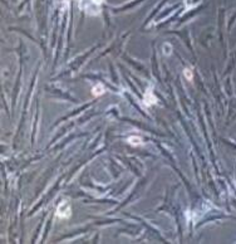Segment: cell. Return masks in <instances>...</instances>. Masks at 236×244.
<instances>
[{"mask_svg":"<svg viewBox=\"0 0 236 244\" xmlns=\"http://www.w3.org/2000/svg\"><path fill=\"white\" fill-rule=\"evenodd\" d=\"M64 205H63V201L59 204L58 206V210H57V217L59 218H68L70 215V208H69V204L65 206V209H63Z\"/></svg>","mask_w":236,"mask_h":244,"instance_id":"cell-1","label":"cell"},{"mask_svg":"<svg viewBox=\"0 0 236 244\" xmlns=\"http://www.w3.org/2000/svg\"><path fill=\"white\" fill-rule=\"evenodd\" d=\"M104 91H106V88H104V86L102 83H98L96 87H93V89H92V94L93 96H96V97H99V96H102V94L104 93Z\"/></svg>","mask_w":236,"mask_h":244,"instance_id":"cell-2","label":"cell"},{"mask_svg":"<svg viewBox=\"0 0 236 244\" xmlns=\"http://www.w3.org/2000/svg\"><path fill=\"white\" fill-rule=\"evenodd\" d=\"M128 142L133 146H139V145H142V139L139 136H131V137H128Z\"/></svg>","mask_w":236,"mask_h":244,"instance_id":"cell-4","label":"cell"},{"mask_svg":"<svg viewBox=\"0 0 236 244\" xmlns=\"http://www.w3.org/2000/svg\"><path fill=\"white\" fill-rule=\"evenodd\" d=\"M92 2H94V3H97V4H100L103 0H92Z\"/></svg>","mask_w":236,"mask_h":244,"instance_id":"cell-6","label":"cell"},{"mask_svg":"<svg viewBox=\"0 0 236 244\" xmlns=\"http://www.w3.org/2000/svg\"><path fill=\"white\" fill-rule=\"evenodd\" d=\"M145 101H146V104L147 106H151V104H155L157 102V98L153 96L151 91H147V93L145 94Z\"/></svg>","mask_w":236,"mask_h":244,"instance_id":"cell-3","label":"cell"},{"mask_svg":"<svg viewBox=\"0 0 236 244\" xmlns=\"http://www.w3.org/2000/svg\"><path fill=\"white\" fill-rule=\"evenodd\" d=\"M183 73H185V77H186L188 81H191V79H192V72H191L190 69H185V72H183Z\"/></svg>","mask_w":236,"mask_h":244,"instance_id":"cell-5","label":"cell"}]
</instances>
